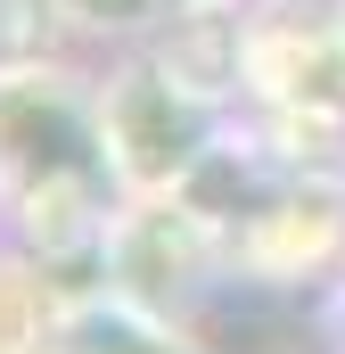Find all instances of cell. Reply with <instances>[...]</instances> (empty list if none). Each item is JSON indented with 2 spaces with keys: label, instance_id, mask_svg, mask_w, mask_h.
<instances>
[{
  "label": "cell",
  "instance_id": "obj_1",
  "mask_svg": "<svg viewBox=\"0 0 345 354\" xmlns=\"http://www.w3.org/2000/svg\"><path fill=\"white\" fill-rule=\"evenodd\" d=\"M115 140H124L132 174L165 181L172 165H189V149H197V107L172 99V83H157V75H132V91L115 99Z\"/></svg>",
  "mask_w": 345,
  "mask_h": 354
},
{
  "label": "cell",
  "instance_id": "obj_2",
  "mask_svg": "<svg viewBox=\"0 0 345 354\" xmlns=\"http://www.w3.org/2000/svg\"><path fill=\"white\" fill-rule=\"evenodd\" d=\"M75 8H83L90 25H140V17H148L157 0H75Z\"/></svg>",
  "mask_w": 345,
  "mask_h": 354
}]
</instances>
